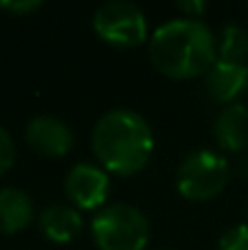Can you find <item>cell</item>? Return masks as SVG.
Returning <instances> with one entry per match:
<instances>
[{"label":"cell","mask_w":248,"mask_h":250,"mask_svg":"<svg viewBox=\"0 0 248 250\" xmlns=\"http://www.w3.org/2000/svg\"><path fill=\"white\" fill-rule=\"evenodd\" d=\"M149 60L165 77H205L218 62V42L209 24L200 18H174L152 33Z\"/></svg>","instance_id":"6da1fadb"},{"label":"cell","mask_w":248,"mask_h":250,"mask_svg":"<svg viewBox=\"0 0 248 250\" xmlns=\"http://www.w3.org/2000/svg\"><path fill=\"white\" fill-rule=\"evenodd\" d=\"M92 151L101 167L117 176H134L154 154V132L145 117L130 108H112L92 127Z\"/></svg>","instance_id":"7a4b0ae2"},{"label":"cell","mask_w":248,"mask_h":250,"mask_svg":"<svg viewBox=\"0 0 248 250\" xmlns=\"http://www.w3.org/2000/svg\"><path fill=\"white\" fill-rule=\"evenodd\" d=\"M90 233L99 250H145L152 229L147 215L139 207L117 202L95 213Z\"/></svg>","instance_id":"3957f363"},{"label":"cell","mask_w":248,"mask_h":250,"mask_svg":"<svg viewBox=\"0 0 248 250\" xmlns=\"http://www.w3.org/2000/svg\"><path fill=\"white\" fill-rule=\"evenodd\" d=\"M231 167L222 154L211 149H196L183 158L176 171V187L180 195L191 202H207L218 198L228 185Z\"/></svg>","instance_id":"277c9868"},{"label":"cell","mask_w":248,"mask_h":250,"mask_svg":"<svg viewBox=\"0 0 248 250\" xmlns=\"http://www.w3.org/2000/svg\"><path fill=\"white\" fill-rule=\"evenodd\" d=\"M92 29L110 46L134 48L147 40V18L136 2L110 0L97 7Z\"/></svg>","instance_id":"5b68a950"},{"label":"cell","mask_w":248,"mask_h":250,"mask_svg":"<svg viewBox=\"0 0 248 250\" xmlns=\"http://www.w3.org/2000/svg\"><path fill=\"white\" fill-rule=\"evenodd\" d=\"M64 191L77 211H99L110 193V176L99 165L77 163L66 173Z\"/></svg>","instance_id":"8992f818"},{"label":"cell","mask_w":248,"mask_h":250,"mask_svg":"<svg viewBox=\"0 0 248 250\" xmlns=\"http://www.w3.org/2000/svg\"><path fill=\"white\" fill-rule=\"evenodd\" d=\"M24 141L42 158H62L73 147V129L66 125L64 119L40 114L26 123Z\"/></svg>","instance_id":"52a82bcc"},{"label":"cell","mask_w":248,"mask_h":250,"mask_svg":"<svg viewBox=\"0 0 248 250\" xmlns=\"http://www.w3.org/2000/svg\"><path fill=\"white\" fill-rule=\"evenodd\" d=\"M205 88L218 104H237V99L248 90V64H228L218 60L205 75Z\"/></svg>","instance_id":"ba28073f"},{"label":"cell","mask_w":248,"mask_h":250,"mask_svg":"<svg viewBox=\"0 0 248 250\" xmlns=\"http://www.w3.org/2000/svg\"><path fill=\"white\" fill-rule=\"evenodd\" d=\"M38 226L46 239L55 244H66L82 233L83 217L73 204H48L40 211Z\"/></svg>","instance_id":"9c48e42d"},{"label":"cell","mask_w":248,"mask_h":250,"mask_svg":"<svg viewBox=\"0 0 248 250\" xmlns=\"http://www.w3.org/2000/svg\"><path fill=\"white\" fill-rule=\"evenodd\" d=\"M215 141L227 151H244L248 147V108L244 104L224 105L213 123Z\"/></svg>","instance_id":"30bf717a"},{"label":"cell","mask_w":248,"mask_h":250,"mask_svg":"<svg viewBox=\"0 0 248 250\" xmlns=\"http://www.w3.org/2000/svg\"><path fill=\"white\" fill-rule=\"evenodd\" d=\"M35 208L33 200L26 191L16 187L0 189V233L16 235L33 222Z\"/></svg>","instance_id":"8fae6325"},{"label":"cell","mask_w":248,"mask_h":250,"mask_svg":"<svg viewBox=\"0 0 248 250\" xmlns=\"http://www.w3.org/2000/svg\"><path fill=\"white\" fill-rule=\"evenodd\" d=\"M218 60L228 64H248V31L240 24H227L218 44Z\"/></svg>","instance_id":"7c38bea8"},{"label":"cell","mask_w":248,"mask_h":250,"mask_svg":"<svg viewBox=\"0 0 248 250\" xmlns=\"http://www.w3.org/2000/svg\"><path fill=\"white\" fill-rule=\"evenodd\" d=\"M218 250H248V224H237L220 237Z\"/></svg>","instance_id":"4fadbf2b"},{"label":"cell","mask_w":248,"mask_h":250,"mask_svg":"<svg viewBox=\"0 0 248 250\" xmlns=\"http://www.w3.org/2000/svg\"><path fill=\"white\" fill-rule=\"evenodd\" d=\"M16 163V143H13L11 134L0 125V176L9 171Z\"/></svg>","instance_id":"5bb4252c"},{"label":"cell","mask_w":248,"mask_h":250,"mask_svg":"<svg viewBox=\"0 0 248 250\" xmlns=\"http://www.w3.org/2000/svg\"><path fill=\"white\" fill-rule=\"evenodd\" d=\"M42 7L40 0H9V2H0V9L4 11H11V13H18V16H24V13H31L35 9Z\"/></svg>","instance_id":"9a60e30c"},{"label":"cell","mask_w":248,"mask_h":250,"mask_svg":"<svg viewBox=\"0 0 248 250\" xmlns=\"http://www.w3.org/2000/svg\"><path fill=\"white\" fill-rule=\"evenodd\" d=\"M176 9L187 13V18H200L207 11V4L202 0H180V2H176Z\"/></svg>","instance_id":"2e32d148"},{"label":"cell","mask_w":248,"mask_h":250,"mask_svg":"<svg viewBox=\"0 0 248 250\" xmlns=\"http://www.w3.org/2000/svg\"><path fill=\"white\" fill-rule=\"evenodd\" d=\"M237 173H240L242 178H246V180H248V154L242 156L240 163H237Z\"/></svg>","instance_id":"e0dca14e"}]
</instances>
